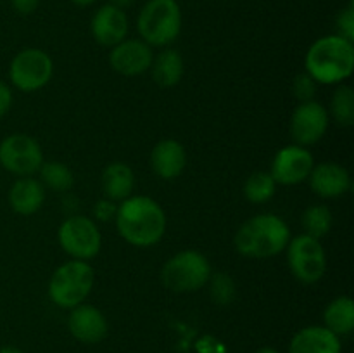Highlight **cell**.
<instances>
[{"label": "cell", "mask_w": 354, "mask_h": 353, "mask_svg": "<svg viewBox=\"0 0 354 353\" xmlns=\"http://www.w3.org/2000/svg\"><path fill=\"white\" fill-rule=\"evenodd\" d=\"M114 221L121 237L137 248L158 244L166 232L165 210L147 196H130L121 201Z\"/></svg>", "instance_id": "cell-1"}, {"label": "cell", "mask_w": 354, "mask_h": 353, "mask_svg": "<svg viewBox=\"0 0 354 353\" xmlns=\"http://www.w3.org/2000/svg\"><path fill=\"white\" fill-rule=\"evenodd\" d=\"M306 73L322 85H339L354 71V45L341 35L318 38L304 57Z\"/></svg>", "instance_id": "cell-2"}, {"label": "cell", "mask_w": 354, "mask_h": 353, "mask_svg": "<svg viewBox=\"0 0 354 353\" xmlns=\"http://www.w3.org/2000/svg\"><path fill=\"white\" fill-rule=\"evenodd\" d=\"M290 228L283 218L273 213L251 217L235 234V249L245 258L265 260L277 256L287 248Z\"/></svg>", "instance_id": "cell-3"}, {"label": "cell", "mask_w": 354, "mask_h": 353, "mask_svg": "<svg viewBox=\"0 0 354 353\" xmlns=\"http://www.w3.org/2000/svg\"><path fill=\"white\" fill-rule=\"evenodd\" d=\"M140 38L151 47H166L182 31V9L176 0H149L137 17Z\"/></svg>", "instance_id": "cell-4"}, {"label": "cell", "mask_w": 354, "mask_h": 353, "mask_svg": "<svg viewBox=\"0 0 354 353\" xmlns=\"http://www.w3.org/2000/svg\"><path fill=\"white\" fill-rule=\"evenodd\" d=\"M95 272L88 262L71 260L62 263L52 273L48 282V296L59 308H75L92 293Z\"/></svg>", "instance_id": "cell-5"}, {"label": "cell", "mask_w": 354, "mask_h": 353, "mask_svg": "<svg viewBox=\"0 0 354 353\" xmlns=\"http://www.w3.org/2000/svg\"><path fill=\"white\" fill-rule=\"evenodd\" d=\"M211 265L206 256L194 249L176 253L165 263L161 280L173 293H196L207 284Z\"/></svg>", "instance_id": "cell-6"}, {"label": "cell", "mask_w": 354, "mask_h": 353, "mask_svg": "<svg viewBox=\"0 0 354 353\" xmlns=\"http://www.w3.org/2000/svg\"><path fill=\"white\" fill-rule=\"evenodd\" d=\"M54 75V61L41 48H24L17 52L9 66V80L21 92H37L44 89Z\"/></svg>", "instance_id": "cell-7"}, {"label": "cell", "mask_w": 354, "mask_h": 353, "mask_svg": "<svg viewBox=\"0 0 354 353\" xmlns=\"http://www.w3.org/2000/svg\"><path fill=\"white\" fill-rule=\"evenodd\" d=\"M59 244L62 251L68 253L73 260L88 262L102 246V235L92 218L85 215H75L66 218L57 230Z\"/></svg>", "instance_id": "cell-8"}, {"label": "cell", "mask_w": 354, "mask_h": 353, "mask_svg": "<svg viewBox=\"0 0 354 353\" xmlns=\"http://www.w3.org/2000/svg\"><path fill=\"white\" fill-rule=\"evenodd\" d=\"M287 262L290 272L304 284H315L327 272V255L320 239L301 234L287 244Z\"/></svg>", "instance_id": "cell-9"}, {"label": "cell", "mask_w": 354, "mask_h": 353, "mask_svg": "<svg viewBox=\"0 0 354 353\" xmlns=\"http://www.w3.org/2000/svg\"><path fill=\"white\" fill-rule=\"evenodd\" d=\"M44 152L40 144L26 134L7 135L0 142V165L17 176H31L40 170Z\"/></svg>", "instance_id": "cell-10"}, {"label": "cell", "mask_w": 354, "mask_h": 353, "mask_svg": "<svg viewBox=\"0 0 354 353\" xmlns=\"http://www.w3.org/2000/svg\"><path fill=\"white\" fill-rule=\"evenodd\" d=\"M328 123H330V114L324 104L317 102L315 99L301 102L290 118V135L294 144L303 147L317 144L327 134Z\"/></svg>", "instance_id": "cell-11"}, {"label": "cell", "mask_w": 354, "mask_h": 353, "mask_svg": "<svg viewBox=\"0 0 354 353\" xmlns=\"http://www.w3.org/2000/svg\"><path fill=\"white\" fill-rule=\"evenodd\" d=\"M315 166V158L306 147L297 144L286 145L275 154L272 161L270 175L277 183L282 185H296L310 176Z\"/></svg>", "instance_id": "cell-12"}, {"label": "cell", "mask_w": 354, "mask_h": 353, "mask_svg": "<svg viewBox=\"0 0 354 353\" xmlns=\"http://www.w3.org/2000/svg\"><path fill=\"white\" fill-rule=\"evenodd\" d=\"M152 48L138 38H124L111 48L109 62L116 73L123 76H137L151 69Z\"/></svg>", "instance_id": "cell-13"}, {"label": "cell", "mask_w": 354, "mask_h": 353, "mask_svg": "<svg viewBox=\"0 0 354 353\" xmlns=\"http://www.w3.org/2000/svg\"><path fill=\"white\" fill-rule=\"evenodd\" d=\"M128 28L130 26H128V17L124 10L113 3L99 7L90 21V31L97 44L111 48L127 38Z\"/></svg>", "instance_id": "cell-14"}, {"label": "cell", "mask_w": 354, "mask_h": 353, "mask_svg": "<svg viewBox=\"0 0 354 353\" xmlns=\"http://www.w3.org/2000/svg\"><path fill=\"white\" fill-rule=\"evenodd\" d=\"M68 327L73 338L85 345H95L107 336V320L102 311L93 305H78L71 308Z\"/></svg>", "instance_id": "cell-15"}, {"label": "cell", "mask_w": 354, "mask_h": 353, "mask_svg": "<svg viewBox=\"0 0 354 353\" xmlns=\"http://www.w3.org/2000/svg\"><path fill=\"white\" fill-rule=\"evenodd\" d=\"M308 180H310L311 190L317 196L325 197V199L341 197L351 189V175H349V172L344 166L334 161L315 165Z\"/></svg>", "instance_id": "cell-16"}, {"label": "cell", "mask_w": 354, "mask_h": 353, "mask_svg": "<svg viewBox=\"0 0 354 353\" xmlns=\"http://www.w3.org/2000/svg\"><path fill=\"white\" fill-rule=\"evenodd\" d=\"M151 166L162 180H173L182 175L187 166V151L175 138L158 142L151 152Z\"/></svg>", "instance_id": "cell-17"}, {"label": "cell", "mask_w": 354, "mask_h": 353, "mask_svg": "<svg viewBox=\"0 0 354 353\" xmlns=\"http://www.w3.org/2000/svg\"><path fill=\"white\" fill-rule=\"evenodd\" d=\"M341 339L325 325L301 329L290 339L289 353H341Z\"/></svg>", "instance_id": "cell-18"}, {"label": "cell", "mask_w": 354, "mask_h": 353, "mask_svg": "<svg viewBox=\"0 0 354 353\" xmlns=\"http://www.w3.org/2000/svg\"><path fill=\"white\" fill-rule=\"evenodd\" d=\"M45 187L33 176H19L9 190V204L17 215H33L44 206Z\"/></svg>", "instance_id": "cell-19"}, {"label": "cell", "mask_w": 354, "mask_h": 353, "mask_svg": "<svg viewBox=\"0 0 354 353\" xmlns=\"http://www.w3.org/2000/svg\"><path fill=\"white\" fill-rule=\"evenodd\" d=\"M100 183H102V192L107 199L121 203L133 192L135 173L127 163L114 161L104 168Z\"/></svg>", "instance_id": "cell-20"}, {"label": "cell", "mask_w": 354, "mask_h": 353, "mask_svg": "<svg viewBox=\"0 0 354 353\" xmlns=\"http://www.w3.org/2000/svg\"><path fill=\"white\" fill-rule=\"evenodd\" d=\"M183 57L175 48H165L158 55L152 57L151 71L152 78L159 87H175L178 85L183 76Z\"/></svg>", "instance_id": "cell-21"}, {"label": "cell", "mask_w": 354, "mask_h": 353, "mask_svg": "<svg viewBox=\"0 0 354 353\" xmlns=\"http://www.w3.org/2000/svg\"><path fill=\"white\" fill-rule=\"evenodd\" d=\"M325 327L335 336H348L354 329V301L349 296H337L324 311Z\"/></svg>", "instance_id": "cell-22"}, {"label": "cell", "mask_w": 354, "mask_h": 353, "mask_svg": "<svg viewBox=\"0 0 354 353\" xmlns=\"http://www.w3.org/2000/svg\"><path fill=\"white\" fill-rule=\"evenodd\" d=\"M38 173H40L41 185L54 192H66L75 185V175L61 161H44Z\"/></svg>", "instance_id": "cell-23"}, {"label": "cell", "mask_w": 354, "mask_h": 353, "mask_svg": "<svg viewBox=\"0 0 354 353\" xmlns=\"http://www.w3.org/2000/svg\"><path fill=\"white\" fill-rule=\"evenodd\" d=\"M277 182L270 172H254L244 183V196L254 204H263L275 196Z\"/></svg>", "instance_id": "cell-24"}, {"label": "cell", "mask_w": 354, "mask_h": 353, "mask_svg": "<svg viewBox=\"0 0 354 353\" xmlns=\"http://www.w3.org/2000/svg\"><path fill=\"white\" fill-rule=\"evenodd\" d=\"M330 114L339 127L354 123V90L349 85H339L330 100Z\"/></svg>", "instance_id": "cell-25"}, {"label": "cell", "mask_w": 354, "mask_h": 353, "mask_svg": "<svg viewBox=\"0 0 354 353\" xmlns=\"http://www.w3.org/2000/svg\"><path fill=\"white\" fill-rule=\"evenodd\" d=\"M304 234L315 239H322L332 228V211L324 204H313L303 213Z\"/></svg>", "instance_id": "cell-26"}, {"label": "cell", "mask_w": 354, "mask_h": 353, "mask_svg": "<svg viewBox=\"0 0 354 353\" xmlns=\"http://www.w3.org/2000/svg\"><path fill=\"white\" fill-rule=\"evenodd\" d=\"M211 282V298L214 303L218 305H230L235 300V284L232 277H228L225 272L220 273H211L209 280Z\"/></svg>", "instance_id": "cell-27"}, {"label": "cell", "mask_w": 354, "mask_h": 353, "mask_svg": "<svg viewBox=\"0 0 354 353\" xmlns=\"http://www.w3.org/2000/svg\"><path fill=\"white\" fill-rule=\"evenodd\" d=\"M317 85L318 83L308 75L306 71L297 75L292 82V93L297 100L301 102H306V100H313L315 93H317Z\"/></svg>", "instance_id": "cell-28"}, {"label": "cell", "mask_w": 354, "mask_h": 353, "mask_svg": "<svg viewBox=\"0 0 354 353\" xmlns=\"http://www.w3.org/2000/svg\"><path fill=\"white\" fill-rule=\"evenodd\" d=\"M335 24H337V35H341L346 40L353 42L354 40V3L349 2L341 12L337 14V19H335Z\"/></svg>", "instance_id": "cell-29"}, {"label": "cell", "mask_w": 354, "mask_h": 353, "mask_svg": "<svg viewBox=\"0 0 354 353\" xmlns=\"http://www.w3.org/2000/svg\"><path fill=\"white\" fill-rule=\"evenodd\" d=\"M116 211H118V204L114 203V201L107 199V197L99 199L95 203V206H93V215H95L97 220H100V221L114 220V217H116Z\"/></svg>", "instance_id": "cell-30"}, {"label": "cell", "mask_w": 354, "mask_h": 353, "mask_svg": "<svg viewBox=\"0 0 354 353\" xmlns=\"http://www.w3.org/2000/svg\"><path fill=\"white\" fill-rule=\"evenodd\" d=\"M197 352L199 353H227L223 343H220L218 339H214L213 336H203V338L197 341Z\"/></svg>", "instance_id": "cell-31"}, {"label": "cell", "mask_w": 354, "mask_h": 353, "mask_svg": "<svg viewBox=\"0 0 354 353\" xmlns=\"http://www.w3.org/2000/svg\"><path fill=\"white\" fill-rule=\"evenodd\" d=\"M12 90L7 83L0 82V118L6 116L9 113V109L12 107Z\"/></svg>", "instance_id": "cell-32"}, {"label": "cell", "mask_w": 354, "mask_h": 353, "mask_svg": "<svg viewBox=\"0 0 354 353\" xmlns=\"http://www.w3.org/2000/svg\"><path fill=\"white\" fill-rule=\"evenodd\" d=\"M40 3V0H10V6L21 16H28V14L35 12Z\"/></svg>", "instance_id": "cell-33"}, {"label": "cell", "mask_w": 354, "mask_h": 353, "mask_svg": "<svg viewBox=\"0 0 354 353\" xmlns=\"http://www.w3.org/2000/svg\"><path fill=\"white\" fill-rule=\"evenodd\" d=\"M133 2H135V0H111L109 3L120 7V9H124V7H130Z\"/></svg>", "instance_id": "cell-34"}, {"label": "cell", "mask_w": 354, "mask_h": 353, "mask_svg": "<svg viewBox=\"0 0 354 353\" xmlns=\"http://www.w3.org/2000/svg\"><path fill=\"white\" fill-rule=\"evenodd\" d=\"M73 3H75V6H80V7H88V6H92V3H95L97 0H71Z\"/></svg>", "instance_id": "cell-35"}, {"label": "cell", "mask_w": 354, "mask_h": 353, "mask_svg": "<svg viewBox=\"0 0 354 353\" xmlns=\"http://www.w3.org/2000/svg\"><path fill=\"white\" fill-rule=\"evenodd\" d=\"M0 353H23L19 348H16V346H2L0 348Z\"/></svg>", "instance_id": "cell-36"}, {"label": "cell", "mask_w": 354, "mask_h": 353, "mask_svg": "<svg viewBox=\"0 0 354 353\" xmlns=\"http://www.w3.org/2000/svg\"><path fill=\"white\" fill-rule=\"evenodd\" d=\"M254 353H280V352H279V350L272 348V346H263V348L256 350Z\"/></svg>", "instance_id": "cell-37"}]
</instances>
